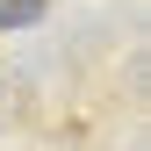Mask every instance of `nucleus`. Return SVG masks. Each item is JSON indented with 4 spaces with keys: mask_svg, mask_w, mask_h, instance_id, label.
Segmentation results:
<instances>
[{
    "mask_svg": "<svg viewBox=\"0 0 151 151\" xmlns=\"http://www.w3.org/2000/svg\"><path fill=\"white\" fill-rule=\"evenodd\" d=\"M36 14H43V0H0V22L7 29H29Z\"/></svg>",
    "mask_w": 151,
    "mask_h": 151,
    "instance_id": "obj_1",
    "label": "nucleus"
}]
</instances>
